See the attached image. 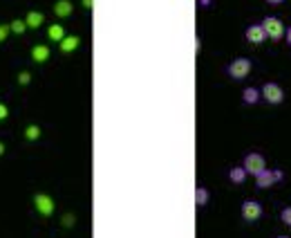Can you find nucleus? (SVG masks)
<instances>
[{
	"label": "nucleus",
	"instance_id": "obj_29",
	"mask_svg": "<svg viewBox=\"0 0 291 238\" xmlns=\"http://www.w3.org/2000/svg\"><path fill=\"white\" fill-rule=\"evenodd\" d=\"M278 238H289V236H278Z\"/></svg>",
	"mask_w": 291,
	"mask_h": 238
},
{
	"label": "nucleus",
	"instance_id": "obj_25",
	"mask_svg": "<svg viewBox=\"0 0 291 238\" xmlns=\"http://www.w3.org/2000/svg\"><path fill=\"white\" fill-rule=\"evenodd\" d=\"M92 2H94V0H83V7L85 9H92Z\"/></svg>",
	"mask_w": 291,
	"mask_h": 238
},
{
	"label": "nucleus",
	"instance_id": "obj_21",
	"mask_svg": "<svg viewBox=\"0 0 291 238\" xmlns=\"http://www.w3.org/2000/svg\"><path fill=\"white\" fill-rule=\"evenodd\" d=\"M9 32H11V29H9V25H0V43L5 41V38H7V34H9Z\"/></svg>",
	"mask_w": 291,
	"mask_h": 238
},
{
	"label": "nucleus",
	"instance_id": "obj_18",
	"mask_svg": "<svg viewBox=\"0 0 291 238\" xmlns=\"http://www.w3.org/2000/svg\"><path fill=\"white\" fill-rule=\"evenodd\" d=\"M9 29H11L14 34H22V32L27 29V23H25V21H21V18H16V21H11V23H9Z\"/></svg>",
	"mask_w": 291,
	"mask_h": 238
},
{
	"label": "nucleus",
	"instance_id": "obj_23",
	"mask_svg": "<svg viewBox=\"0 0 291 238\" xmlns=\"http://www.w3.org/2000/svg\"><path fill=\"white\" fill-rule=\"evenodd\" d=\"M63 222L67 225V227H69V225H74V216H65V218H63Z\"/></svg>",
	"mask_w": 291,
	"mask_h": 238
},
{
	"label": "nucleus",
	"instance_id": "obj_1",
	"mask_svg": "<svg viewBox=\"0 0 291 238\" xmlns=\"http://www.w3.org/2000/svg\"><path fill=\"white\" fill-rule=\"evenodd\" d=\"M262 29H265L267 38H273V41H280L285 36V25H282L280 18L275 16H267L265 23H262Z\"/></svg>",
	"mask_w": 291,
	"mask_h": 238
},
{
	"label": "nucleus",
	"instance_id": "obj_16",
	"mask_svg": "<svg viewBox=\"0 0 291 238\" xmlns=\"http://www.w3.org/2000/svg\"><path fill=\"white\" fill-rule=\"evenodd\" d=\"M38 137H41V126L32 124V126L25 128V139H27V142H36Z\"/></svg>",
	"mask_w": 291,
	"mask_h": 238
},
{
	"label": "nucleus",
	"instance_id": "obj_14",
	"mask_svg": "<svg viewBox=\"0 0 291 238\" xmlns=\"http://www.w3.org/2000/svg\"><path fill=\"white\" fill-rule=\"evenodd\" d=\"M47 36H49V41L61 43V41L65 38V27H63V25H49Z\"/></svg>",
	"mask_w": 291,
	"mask_h": 238
},
{
	"label": "nucleus",
	"instance_id": "obj_2",
	"mask_svg": "<svg viewBox=\"0 0 291 238\" xmlns=\"http://www.w3.org/2000/svg\"><path fill=\"white\" fill-rule=\"evenodd\" d=\"M251 72V61L249 58H233L231 63H228V77L233 79H246Z\"/></svg>",
	"mask_w": 291,
	"mask_h": 238
},
{
	"label": "nucleus",
	"instance_id": "obj_13",
	"mask_svg": "<svg viewBox=\"0 0 291 238\" xmlns=\"http://www.w3.org/2000/svg\"><path fill=\"white\" fill-rule=\"evenodd\" d=\"M79 45H81V38L79 36H65L63 41H61V52L69 54V52H74Z\"/></svg>",
	"mask_w": 291,
	"mask_h": 238
},
{
	"label": "nucleus",
	"instance_id": "obj_22",
	"mask_svg": "<svg viewBox=\"0 0 291 238\" xmlns=\"http://www.w3.org/2000/svg\"><path fill=\"white\" fill-rule=\"evenodd\" d=\"M7 117H9V108H7L5 104H0V122H2V119H7Z\"/></svg>",
	"mask_w": 291,
	"mask_h": 238
},
{
	"label": "nucleus",
	"instance_id": "obj_3",
	"mask_svg": "<svg viewBox=\"0 0 291 238\" xmlns=\"http://www.w3.org/2000/svg\"><path fill=\"white\" fill-rule=\"evenodd\" d=\"M260 95L265 97V101L273 104V106H278V104L285 101V92H282V88L278 83H265L262 85V90H260Z\"/></svg>",
	"mask_w": 291,
	"mask_h": 238
},
{
	"label": "nucleus",
	"instance_id": "obj_7",
	"mask_svg": "<svg viewBox=\"0 0 291 238\" xmlns=\"http://www.w3.org/2000/svg\"><path fill=\"white\" fill-rule=\"evenodd\" d=\"M260 216H262V205H260L258 200H246L242 205V218L244 220L253 222V220H258Z\"/></svg>",
	"mask_w": 291,
	"mask_h": 238
},
{
	"label": "nucleus",
	"instance_id": "obj_5",
	"mask_svg": "<svg viewBox=\"0 0 291 238\" xmlns=\"http://www.w3.org/2000/svg\"><path fill=\"white\" fill-rule=\"evenodd\" d=\"M244 169H246V173L258 175V173H262V171L267 169V162L260 153H249L246 158H244Z\"/></svg>",
	"mask_w": 291,
	"mask_h": 238
},
{
	"label": "nucleus",
	"instance_id": "obj_20",
	"mask_svg": "<svg viewBox=\"0 0 291 238\" xmlns=\"http://www.w3.org/2000/svg\"><path fill=\"white\" fill-rule=\"evenodd\" d=\"M29 81H32V77H29V72H21V74H18V83H21V85H27V83H29Z\"/></svg>",
	"mask_w": 291,
	"mask_h": 238
},
{
	"label": "nucleus",
	"instance_id": "obj_15",
	"mask_svg": "<svg viewBox=\"0 0 291 238\" xmlns=\"http://www.w3.org/2000/svg\"><path fill=\"white\" fill-rule=\"evenodd\" d=\"M242 99L246 101L249 106H253V104H258V101H260V90H258V88H244Z\"/></svg>",
	"mask_w": 291,
	"mask_h": 238
},
{
	"label": "nucleus",
	"instance_id": "obj_10",
	"mask_svg": "<svg viewBox=\"0 0 291 238\" xmlns=\"http://www.w3.org/2000/svg\"><path fill=\"white\" fill-rule=\"evenodd\" d=\"M25 23H27V29H38L45 23V16H43V11H29L25 16Z\"/></svg>",
	"mask_w": 291,
	"mask_h": 238
},
{
	"label": "nucleus",
	"instance_id": "obj_19",
	"mask_svg": "<svg viewBox=\"0 0 291 238\" xmlns=\"http://www.w3.org/2000/svg\"><path fill=\"white\" fill-rule=\"evenodd\" d=\"M280 218H282V222H285V225H289V227H291V207H285V209H282Z\"/></svg>",
	"mask_w": 291,
	"mask_h": 238
},
{
	"label": "nucleus",
	"instance_id": "obj_28",
	"mask_svg": "<svg viewBox=\"0 0 291 238\" xmlns=\"http://www.w3.org/2000/svg\"><path fill=\"white\" fill-rule=\"evenodd\" d=\"M2 153H5V144L0 142V155H2Z\"/></svg>",
	"mask_w": 291,
	"mask_h": 238
},
{
	"label": "nucleus",
	"instance_id": "obj_9",
	"mask_svg": "<svg viewBox=\"0 0 291 238\" xmlns=\"http://www.w3.org/2000/svg\"><path fill=\"white\" fill-rule=\"evenodd\" d=\"M49 54H52V50L47 48V45H34L32 48V61H36V63H45L49 58Z\"/></svg>",
	"mask_w": 291,
	"mask_h": 238
},
{
	"label": "nucleus",
	"instance_id": "obj_11",
	"mask_svg": "<svg viewBox=\"0 0 291 238\" xmlns=\"http://www.w3.org/2000/svg\"><path fill=\"white\" fill-rule=\"evenodd\" d=\"M72 9H74V7H72L69 0H58L56 5H54V14H56L58 18H67L69 14H72Z\"/></svg>",
	"mask_w": 291,
	"mask_h": 238
},
{
	"label": "nucleus",
	"instance_id": "obj_26",
	"mask_svg": "<svg viewBox=\"0 0 291 238\" xmlns=\"http://www.w3.org/2000/svg\"><path fill=\"white\" fill-rule=\"evenodd\" d=\"M267 2H271V5H280V2H285V0H267Z\"/></svg>",
	"mask_w": 291,
	"mask_h": 238
},
{
	"label": "nucleus",
	"instance_id": "obj_4",
	"mask_svg": "<svg viewBox=\"0 0 291 238\" xmlns=\"http://www.w3.org/2000/svg\"><path fill=\"white\" fill-rule=\"evenodd\" d=\"M282 178H285V173H282V171H278V169H275V171L265 169L262 173L255 175V185H258L260 189H269L271 185H275V182L282 180Z\"/></svg>",
	"mask_w": 291,
	"mask_h": 238
},
{
	"label": "nucleus",
	"instance_id": "obj_8",
	"mask_svg": "<svg viewBox=\"0 0 291 238\" xmlns=\"http://www.w3.org/2000/svg\"><path fill=\"white\" fill-rule=\"evenodd\" d=\"M267 34L265 29H262V25H251L249 29H246V41L253 43V45H260V43H265Z\"/></svg>",
	"mask_w": 291,
	"mask_h": 238
},
{
	"label": "nucleus",
	"instance_id": "obj_27",
	"mask_svg": "<svg viewBox=\"0 0 291 238\" xmlns=\"http://www.w3.org/2000/svg\"><path fill=\"white\" fill-rule=\"evenodd\" d=\"M200 5H201V7H206V5H211V0H200Z\"/></svg>",
	"mask_w": 291,
	"mask_h": 238
},
{
	"label": "nucleus",
	"instance_id": "obj_17",
	"mask_svg": "<svg viewBox=\"0 0 291 238\" xmlns=\"http://www.w3.org/2000/svg\"><path fill=\"white\" fill-rule=\"evenodd\" d=\"M195 202H197V207H204L208 202V191L204 186H197L195 189Z\"/></svg>",
	"mask_w": 291,
	"mask_h": 238
},
{
	"label": "nucleus",
	"instance_id": "obj_12",
	"mask_svg": "<svg viewBox=\"0 0 291 238\" xmlns=\"http://www.w3.org/2000/svg\"><path fill=\"white\" fill-rule=\"evenodd\" d=\"M246 169H244V166H233L231 171H228V180L233 182V185H242L244 180H246Z\"/></svg>",
	"mask_w": 291,
	"mask_h": 238
},
{
	"label": "nucleus",
	"instance_id": "obj_24",
	"mask_svg": "<svg viewBox=\"0 0 291 238\" xmlns=\"http://www.w3.org/2000/svg\"><path fill=\"white\" fill-rule=\"evenodd\" d=\"M285 38H287V43L291 45V27H287V29H285Z\"/></svg>",
	"mask_w": 291,
	"mask_h": 238
},
{
	"label": "nucleus",
	"instance_id": "obj_6",
	"mask_svg": "<svg viewBox=\"0 0 291 238\" xmlns=\"http://www.w3.org/2000/svg\"><path fill=\"white\" fill-rule=\"evenodd\" d=\"M34 207L41 216H52L54 213V200L47 196V193H36L34 196Z\"/></svg>",
	"mask_w": 291,
	"mask_h": 238
}]
</instances>
